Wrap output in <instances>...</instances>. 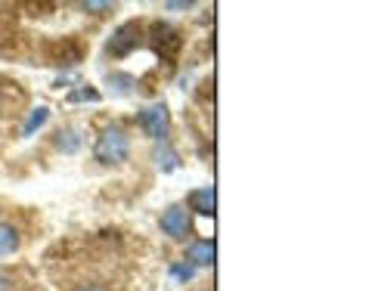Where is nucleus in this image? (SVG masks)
Returning a JSON list of instances; mask_svg holds the SVG:
<instances>
[{
	"instance_id": "dca6fc26",
	"label": "nucleus",
	"mask_w": 372,
	"mask_h": 291,
	"mask_svg": "<svg viewBox=\"0 0 372 291\" xmlns=\"http://www.w3.org/2000/svg\"><path fill=\"white\" fill-rule=\"evenodd\" d=\"M10 288H13L10 276H6V273H0V291H10Z\"/></svg>"
},
{
	"instance_id": "4468645a",
	"label": "nucleus",
	"mask_w": 372,
	"mask_h": 291,
	"mask_svg": "<svg viewBox=\"0 0 372 291\" xmlns=\"http://www.w3.org/2000/svg\"><path fill=\"white\" fill-rule=\"evenodd\" d=\"M171 276L180 279V282H190L192 276H196V267H190V263H174V267H171Z\"/></svg>"
},
{
	"instance_id": "0eeeda50",
	"label": "nucleus",
	"mask_w": 372,
	"mask_h": 291,
	"mask_svg": "<svg viewBox=\"0 0 372 291\" xmlns=\"http://www.w3.org/2000/svg\"><path fill=\"white\" fill-rule=\"evenodd\" d=\"M215 186H202V189H192L190 192V211H196L199 217H215Z\"/></svg>"
},
{
	"instance_id": "1a4fd4ad",
	"label": "nucleus",
	"mask_w": 372,
	"mask_h": 291,
	"mask_svg": "<svg viewBox=\"0 0 372 291\" xmlns=\"http://www.w3.org/2000/svg\"><path fill=\"white\" fill-rule=\"evenodd\" d=\"M19 229H16L13 223H4L0 220V258H6V254H13L16 248H19Z\"/></svg>"
},
{
	"instance_id": "ddd939ff",
	"label": "nucleus",
	"mask_w": 372,
	"mask_h": 291,
	"mask_svg": "<svg viewBox=\"0 0 372 291\" xmlns=\"http://www.w3.org/2000/svg\"><path fill=\"white\" fill-rule=\"evenodd\" d=\"M56 146L62 149V152H75V149L81 146V137H78V130H72V127L59 130V134H56Z\"/></svg>"
},
{
	"instance_id": "20e7f679",
	"label": "nucleus",
	"mask_w": 372,
	"mask_h": 291,
	"mask_svg": "<svg viewBox=\"0 0 372 291\" xmlns=\"http://www.w3.org/2000/svg\"><path fill=\"white\" fill-rule=\"evenodd\" d=\"M149 43H153V50H155L162 59H174L177 53H180V47H183L180 31H177L174 25H167V22L149 25Z\"/></svg>"
},
{
	"instance_id": "9d476101",
	"label": "nucleus",
	"mask_w": 372,
	"mask_h": 291,
	"mask_svg": "<svg viewBox=\"0 0 372 291\" xmlns=\"http://www.w3.org/2000/svg\"><path fill=\"white\" fill-rule=\"evenodd\" d=\"M47 118H50V109H47V105H38V109L29 115V121H25L22 137H34V130H41L43 125H47Z\"/></svg>"
},
{
	"instance_id": "9b49d317",
	"label": "nucleus",
	"mask_w": 372,
	"mask_h": 291,
	"mask_svg": "<svg viewBox=\"0 0 372 291\" xmlns=\"http://www.w3.org/2000/svg\"><path fill=\"white\" fill-rule=\"evenodd\" d=\"M105 81L112 84V90L118 93V96H128V93H134V87H137V81H134V75H124V72H112Z\"/></svg>"
},
{
	"instance_id": "f257e3e1",
	"label": "nucleus",
	"mask_w": 372,
	"mask_h": 291,
	"mask_svg": "<svg viewBox=\"0 0 372 291\" xmlns=\"http://www.w3.org/2000/svg\"><path fill=\"white\" fill-rule=\"evenodd\" d=\"M130 155V139H128V130L121 125H109L96 137V146H93V158L105 167H115V164H124Z\"/></svg>"
},
{
	"instance_id": "7ed1b4c3",
	"label": "nucleus",
	"mask_w": 372,
	"mask_h": 291,
	"mask_svg": "<svg viewBox=\"0 0 372 291\" xmlns=\"http://www.w3.org/2000/svg\"><path fill=\"white\" fill-rule=\"evenodd\" d=\"M140 38H143V31H140L137 22H124L118 28L112 31L109 43H105V53H109L112 59H124L128 53H134L140 47Z\"/></svg>"
},
{
	"instance_id": "f8f14e48",
	"label": "nucleus",
	"mask_w": 372,
	"mask_h": 291,
	"mask_svg": "<svg viewBox=\"0 0 372 291\" xmlns=\"http://www.w3.org/2000/svg\"><path fill=\"white\" fill-rule=\"evenodd\" d=\"M66 102H72V105L75 102H100V90L91 84H81V87H75V90H68Z\"/></svg>"
},
{
	"instance_id": "a211bd4d",
	"label": "nucleus",
	"mask_w": 372,
	"mask_h": 291,
	"mask_svg": "<svg viewBox=\"0 0 372 291\" xmlns=\"http://www.w3.org/2000/svg\"><path fill=\"white\" fill-rule=\"evenodd\" d=\"M75 291H109V288L105 285H78Z\"/></svg>"
},
{
	"instance_id": "423d86ee",
	"label": "nucleus",
	"mask_w": 372,
	"mask_h": 291,
	"mask_svg": "<svg viewBox=\"0 0 372 291\" xmlns=\"http://www.w3.org/2000/svg\"><path fill=\"white\" fill-rule=\"evenodd\" d=\"M215 242L211 239H199L186 248V258H190V267H215Z\"/></svg>"
},
{
	"instance_id": "39448f33",
	"label": "nucleus",
	"mask_w": 372,
	"mask_h": 291,
	"mask_svg": "<svg viewBox=\"0 0 372 291\" xmlns=\"http://www.w3.org/2000/svg\"><path fill=\"white\" fill-rule=\"evenodd\" d=\"M158 223H162V233L165 236H171L174 242H183L186 236H190V211H186L183 205H171L162 214Z\"/></svg>"
},
{
	"instance_id": "f03ea898",
	"label": "nucleus",
	"mask_w": 372,
	"mask_h": 291,
	"mask_svg": "<svg viewBox=\"0 0 372 291\" xmlns=\"http://www.w3.org/2000/svg\"><path fill=\"white\" fill-rule=\"evenodd\" d=\"M140 127H143L146 137H153L155 143H162L171 134V112H167L165 102H153L140 112Z\"/></svg>"
},
{
	"instance_id": "6e6552de",
	"label": "nucleus",
	"mask_w": 372,
	"mask_h": 291,
	"mask_svg": "<svg viewBox=\"0 0 372 291\" xmlns=\"http://www.w3.org/2000/svg\"><path fill=\"white\" fill-rule=\"evenodd\" d=\"M153 162L158 164L162 174H171L180 167V155H177V149L167 143V139H162V143H155V149H153Z\"/></svg>"
},
{
	"instance_id": "f3484780",
	"label": "nucleus",
	"mask_w": 372,
	"mask_h": 291,
	"mask_svg": "<svg viewBox=\"0 0 372 291\" xmlns=\"http://www.w3.org/2000/svg\"><path fill=\"white\" fill-rule=\"evenodd\" d=\"M109 6L112 4H93V0H91V4H84V10H109Z\"/></svg>"
},
{
	"instance_id": "2eb2a0df",
	"label": "nucleus",
	"mask_w": 372,
	"mask_h": 291,
	"mask_svg": "<svg viewBox=\"0 0 372 291\" xmlns=\"http://www.w3.org/2000/svg\"><path fill=\"white\" fill-rule=\"evenodd\" d=\"M167 10H190L192 6V0H171V4H165Z\"/></svg>"
}]
</instances>
